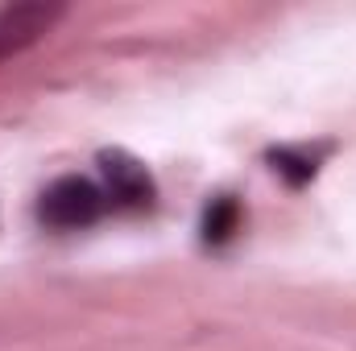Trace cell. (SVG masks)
<instances>
[{
    "mask_svg": "<svg viewBox=\"0 0 356 351\" xmlns=\"http://www.w3.org/2000/svg\"><path fill=\"white\" fill-rule=\"evenodd\" d=\"M99 190H104L108 207H116V211H149L158 198L154 174L124 149L99 153Z\"/></svg>",
    "mask_w": 356,
    "mask_h": 351,
    "instance_id": "cell-2",
    "label": "cell"
},
{
    "mask_svg": "<svg viewBox=\"0 0 356 351\" xmlns=\"http://www.w3.org/2000/svg\"><path fill=\"white\" fill-rule=\"evenodd\" d=\"M319 157H323V149H273L269 153V166H273V174H282L290 186H302V182H311L315 170H319Z\"/></svg>",
    "mask_w": 356,
    "mask_h": 351,
    "instance_id": "cell-5",
    "label": "cell"
},
{
    "mask_svg": "<svg viewBox=\"0 0 356 351\" xmlns=\"http://www.w3.org/2000/svg\"><path fill=\"white\" fill-rule=\"evenodd\" d=\"M241 203L232 198V194H216L211 203H207V211H203V223H199V232H203V244H211V248H220V244H228L236 232H241Z\"/></svg>",
    "mask_w": 356,
    "mask_h": 351,
    "instance_id": "cell-4",
    "label": "cell"
},
{
    "mask_svg": "<svg viewBox=\"0 0 356 351\" xmlns=\"http://www.w3.org/2000/svg\"><path fill=\"white\" fill-rule=\"evenodd\" d=\"M63 21V4H13L0 8V62L17 58L33 42H42Z\"/></svg>",
    "mask_w": 356,
    "mask_h": 351,
    "instance_id": "cell-3",
    "label": "cell"
},
{
    "mask_svg": "<svg viewBox=\"0 0 356 351\" xmlns=\"http://www.w3.org/2000/svg\"><path fill=\"white\" fill-rule=\"evenodd\" d=\"M108 211V198L99 190V182L91 178H58L42 190L38 198V219L54 232H79V228H91L99 215Z\"/></svg>",
    "mask_w": 356,
    "mask_h": 351,
    "instance_id": "cell-1",
    "label": "cell"
}]
</instances>
